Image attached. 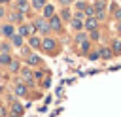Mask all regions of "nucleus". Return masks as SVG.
Masks as SVG:
<instances>
[{"instance_id": "nucleus-1", "label": "nucleus", "mask_w": 121, "mask_h": 117, "mask_svg": "<svg viewBox=\"0 0 121 117\" xmlns=\"http://www.w3.org/2000/svg\"><path fill=\"white\" fill-rule=\"evenodd\" d=\"M32 25H34L36 32H40V34H49V30H51V26H49V21H45L43 17H42V19H36Z\"/></svg>"}, {"instance_id": "nucleus-2", "label": "nucleus", "mask_w": 121, "mask_h": 117, "mask_svg": "<svg viewBox=\"0 0 121 117\" xmlns=\"http://www.w3.org/2000/svg\"><path fill=\"white\" fill-rule=\"evenodd\" d=\"M42 49L43 51H47V53H55V49H57V42L53 40V38H42Z\"/></svg>"}, {"instance_id": "nucleus-3", "label": "nucleus", "mask_w": 121, "mask_h": 117, "mask_svg": "<svg viewBox=\"0 0 121 117\" xmlns=\"http://www.w3.org/2000/svg\"><path fill=\"white\" fill-rule=\"evenodd\" d=\"M49 26H51V30H55V32H60V30H62V19H60L59 15H53V17H49Z\"/></svg>"}, {"instance_id": "nucleus-4", "label": "nucleus", "mask_w": 121, "mask_h": 117, "mask_svg": "<svg viewBox=\"0 0 121 117\" xmlns=\"http://www.w3.org/2000/svg\"><path fill=\"white\" fill-rule=\"evenodd\" d=\"M34 32H36L34 25H21V26H19V32H17V34H21L23 38H30V36H32Z\"/></svg>"}, {"instance_id": "nucleus-5", "label": "nucleus", "mask_w": 121, "mask_h": 117, "mask_svg": "<svg viewBox=\"0 0 121 117\" xmlns=\"http://www.w3.org/2000/svg\"><path fill=\"white\" fill-rule=\"evenodd\" d=\"M96 26H98V21H96V17H85V21H83V28L85 30H96Z\"/></svg>"}, {"instance_id": "nucleus-6", "label": "nucleus", "mask_w": 121, "mask_h": 117, "mask_svg": "<svg viewBox=\"0 0 121 117\" xmlns=\"http://www.w3.org/2000/svg\"><path fill=\"white\" fill-rule=\"evenodd\" d=\"M13 92H15V96H26V83L17 81L13 85Z\"/></svg>"}, {"instance_id": "nucleus-7", "label": "nucleus", "mask_w": 121, "mask_h": 117, "mask_svg": "<svg viewBox=\"0 0 121 117\" xmlns=\"http://www.w3.org/2000/svg\"><path fill=\"white\" fill-rule=\"evenodd\" d=\"M0 32H2V36H4V38H11V36L15 34V28H13V25H11V23H8V25H4V26L0 28Z\"/></svg>"}, {"instance_id": "nucleus-8", "label": "nucleus", "mask_w": 121, "mask_h": 117, "mask_svg": "<svg viewBox=\"0 0 121 117\" xmlns=\"http://www.w3.org/2000/svg\"><path fill=\"white\" fill-rule=\"evenodd\" d=\"M9 42H11V45H13V47H23V43H25V38H23L21 34H17V32H15V34L9 38Z\"/></svg>"}, {"instance_id": "nucleus-9", "label": "nucleus", "mask_w": 121, "mask_h": 117, "mask_svg": "<svg viewBox=\"0 0 121 117\" xmlns=\"http://www.w3.org/2000/svg\"><path fill=\"white\" fill-rule=\"evenodd\" d=\"M40 62H42V58L36 55V53H30L28 57H26V64L32 68V66H40Z\"/></svg>"}, {"instance_id": "nucleus-10", "label": "nucleus", "mask_w": 121, "mask_h": 117, "mask_svg": "<svg viewBox=\"0 0 121 117\" xmlns=\"http://www.w3.org/2000/svg\"><path fill=\"white\" fill-rule=\"evenodd\" d=\"M28 45L32 47V49H42V38H38V36H30L28 38Z\"/></svg>"}, {"instance_id": "nucleus-11", "label": "nucleus", "mask_w": 121, "mask_h": 117, "mask_svg": "<svg viewBox=\"0 0 121 117\" xmlns=\"http://www.w3.org/2000/svg\"><path fill=\"white\" fill-rule=\"evenodd\" d=\"M42 13H43V19H49V17H53V15H55V8H53L51 4H45V6H43V9H42Z\"/></svg>"}, {"instance_id": "nucleus-12", "label": "nucleus", "mask_w": 121, "mask_h": 117, "mask_svg": "<svg viewBox=\"0 0 121 117\" xmlns=\"http://www.w3.org/2000/svg\"><path fill=\"white\" fill-rule=\"evenodd\" d=\"M9 23H11V25H13V23L21 25V23H23V13H21V11H13V13H9Z\"/></svg>"}, {"instance_id": "nucleus-13", "label": "nucleus", "mask_w": 121, "mask_h": 117, "mask_svg": "<svg viewBox=\"0 0 121 117\" xmlns=\"http://www.w3.org/2000/svg\"><path fill=\"white\" fill-rule=\"evenodd\" d=\"M21 75H23L25 83H32V77H34V74H32L28 68H21Z\"/></svg>"}, {"instance_id": "nucleus-14", "label": "nucleus", "mask_w": 121, "mask_h": 117, "mask_svg": "<svg viewBox=\"0 0 121 117\" xmlns=\"http://www.w3.org/2000/svg\"><path fill=\"white\" fill-rule=\"evenodd\" d=\"M21 113H23V106L17 104V102H13L11 104V117H19Z\"/></svg>"}, {"instance_id": "nucleus-15", "label": "nucleus", "mask_w": 121, "mask_h": 117, "mask_svg": "<svg viewBox=\"0 0 121 117\" xmlns=\"http://www.w3.org/2000/svg\"><path fill=\"white\" fill-rule=\"evenodd\" d=\"M70 25H72L74 30H81V28H83V21H81V19H76V17L70 19Z\"/></svg>"}, {"instance_id": "nucleus-16", "label": "nucleus", "mask_w": 121, "mask_h": 117, "mask_svg": "<svg viewBox=\"0 0 121 117\" xmlns=\"http://www.w3.org/2000/svg\"><path fill=\"white\" fill-rule=\"evenodd\" d=\"M112 55H113V51L108 49V47H100L98 49V57H102V58H110Z\"/></svg>"}, {"instance_id": "nucleus-17", "label": "nucleus", "mask_w": 121, "mask_h": 117, "mask_svg": "<svg viewBox=\"0 0 121 117\" xmlns=\"http://www.w3.org/2000/svg\"><path fill=\"white\" fill-rule=\"evenodd\" d=\"M11 62V55L9 53H0V66H8Z\"/></svg>"}, {"instance_id": "nucleus-18", "label": "nucleus", "mask_w": 121, "mask_h": 117, "mask_svg": "<svg viewBox=\"0 0 121 117\" xmlns=\"http://www.w3.org/2000/svg\"><path fill=\"white\" fill-rule=\"evenodd\" d=\"M8 68H9V72H21V62L19 60H11L8 64Z\"/></svg>"}, {"instance_id": "nucleus-19", "label": "nucleus", "mask_w": 121, "mask_h": 117, "mask_svg": "<svg viewBox=\"0 0 121 117\" xmlns=\"http://www.w3.org/2000/svg\"><path fill=\"white\" fill-rule=\"evenodd\" d=\"M59 17H60L62 21H70V19H72V15H70V9H68V8H62V9H60V15H59Z\"/></svg>"}, {"instance_id": "nucleus-20", "label": "nucleus", "mask_w": 121, "mask_h": 117, "mask_svg": "<svg viewBox=\"0 0 121 117\" xmlns=\"http://www.w3.org/2000/svg\"><path fill=\"white\" fill-rule=\"evenodd\" d=\"M83 13H85V17H95V13H96V9H95V6H85V9H83Z\"/></svg>"}, {"instance_id": "nucleus-21", "label": "nucleus", "mask_w": 121, "mask_h": 117, "mask_svg": "<svg viewBox=\"0 0 121 117\" xmlns=\"http://www.w3.org/2000/svg\"><path fill=\"white\" fill-rule=\"evenodd\" d=\"M106 4H108V0H96L95 2V9L98 11V9H106Z\"/></svg>"}, {"instance_id": "nucleus-22", "label": "nucleus", "mask_w": 121, "mask_h": 117, "mask_svg": "<svg viewBox=\"0 0 121 117\" xmlns=\"http://www.w3.org/2000/svg\"><path fill=\"white\" fill-rule=\"evenodd\" d=\"M45 6V0H32V8L34 9H43Z\"/></svg>"}, {"instance_id": "nucleus-23", "label": "nucleus", "mask_w": 121, "mask_h": 117, "mask_svg": "<svg viewBox=\"0 0 121 117\" xmlns=\"http://www.w3.org/2000/svg\"><path fill=\"white\" fill-rule=\"evenodd\" d=\"M95 17H96V21H102V19H106V9H98V11L95 13Z\"/></svg>"}, {"instance_id": "nucleus-24", "label": "nucleus", "mask_w": 121, "mask_h": 117, "mask_svg": "<svg viewBox=\"0 0 121 117\" xmlns=\"http://www.w3.org/2000/svg\"><path fill=\"white\" fill-rule=\"evenodd\" d=\"M89 47H91V40H83V42H81V51H83V53H87V51H89Z\"/></svg>"}, {"instance_id": "nucleus-25", "label": "nucleus", "mask_w": 121, "mask_h": 117, "mask_svg": "<svg viewBox=\"0 0 121 117\" xmlns=\"http://www.w3.org/2000/svg\"><path fill=\"white\" fill-rule=\"evenodd\" d=\"M113 53H121V40L113 42Z\"/></svg>"}, {"instance_id": "nucleus-26", "label": "nucleus", "mask_w": 121, "mask_h": 117, "mask_svg": "<svg viewBox=\"0 0 121 117\" xmlns=\"http://www.w3.org/2000/svg\"><path fill=\"white\" fill-rule=\"evenodd\" d=\"M85 6H87V4H85L83 0H78V2H76V8H78L79 11H83V9H85Z\"/></svg>"}, {"instance_id": "nucleus-27", "label": "nucleus", "mask_w": 121, "mask_h": 117, "mask_svg": "<svg viewBox=\"0 0 121 117\" xmlns=\"http://www.w3.org/2000/svg\"><path fill=\"white\" fill-rule=\"evenodd\" d=\"M83 40H87V36H85L83 32H79V34H76V42H78V43H81Z\"/></svg>"}, {"instance_id": "nucleus-28", "label": "nucleus", "mask_w": 121, "mask_h": 117, "mask_svg": "<svg viewBox=\"0 0 121 117\" xmlns=\"http://www.w3.org/2000/svg\"><path fill=\"white\" fill-rule=\"evenodd\" d=\"M89 40H98V30H91V34H89Z\"/></svg>"}, {"instance_id": "nucleus-29", "label": "nucleus", "mask_w": 121, "mask_h": 117, "mask_svg": "<svg viewBox=\"0 0 121 117\" xmlns=\"http://www.w3.org/2000/svg\"><path fill=\"white\" fill-rule=\"evenodd\" d=\"M59 2H60L62 6H70V4H72V0H59Z\"/></svg>"}, {"instance_id": "nucleus-30", "label": "nucleus", "mask_w": 121, "mask_h": 117, "mask_svg": "<svg viewBox=\"0 0 121 117\" xmlns=\"http://www.w3.org/2000/svg\"><path fill=\"white\" fill-rule=\"evenodd\" d=\"M4 15H6V9H4V8H2V4H0V19H2Z\"/></svg>"}, {"instance_id": "nucleus-31", "label": "nucleus", "mask_w": 121, "mask_h": 117, "mask_svg": "<svg viewBox=\"0 0 121 117\" xmlns=\"http://www.w3.org/2000/svg\"><path fill=\"white\" fill-rule=\"evenodd\" d=\"M89 58H91V60H95V58H98V53H93V55H89Z\"/></svg>"}, {"instance_id": "nucleus-32", "label": "nucleus", "mask_w": 121, "mask_h": 117, "mask_svg": "<svg viewBox=\"0 0 121 117\" xmlns=\"http://www.w3.org/2000/svg\"><path fill=\"white\" fill-rule=\"evenodd\" d=\"M0 115H2V117L6 115V108H4V106H0Z\"/></svg>"}, {"instance_id": "nucleus-33", "label": "nucleus", "mask_w": 121, "mask_h": 117, "mask_svg": "<svg viewBox=\"0 0 121 117\" xmlns=\"http://www.w3.org/2000/svg\"><path fill=\"white\" fill-rule=\"evenodd\" d=\"M117 30H119V32H121V21H119V25H117Z\"/></svg>"}, {"instance_id": "nucleus-34", "label": "nucleus", "mask_w": 121, "mask_h": 117, "mask_svg": "<svg viewBox=\"0 0 121 117\" xmlns=\"http://www.w3.org/2000/svg\"><path fill=\"white\" fill-rule=\"evenodd\" d=\"M8 2H9V0H0V4H8Z\"/></svg>"}, {"instance_id": "nucleus-35", "label": "nucleus", "mask_w": 121, "mask_h": 117, "mask_svg": "<svg viewBox=\"0 0 121 117\" xmlns=\"http://www.w3.org/2000/svg\"><path fill=\"white\" fill-rule=\"evenodd\" d=\"M0 92H2V85H0Z\"/></svg>"}, {"instance_id": "nucleus-36", "label": "nucleus", "mask_w": 121, "mask_h": 117, "mask_svg": "<svg viewBox=\"0 0 121 117\" xmlns=\"http://www.w3.org/2000/svg\"><path fill=\"white\" fill-rule=\"evenodd\" d=\"M19 2H26V0H19Z\"/></svg>"}]
</instances>
